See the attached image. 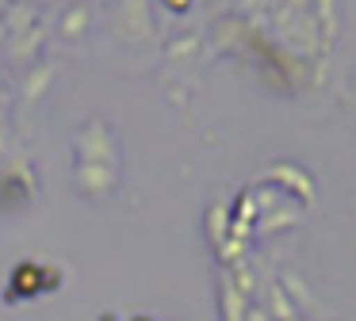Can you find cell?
<instances>
[{
  "label": "cell",
  "instance_id": "cell-1",
  "mask_svg": "<svg viewBox=\"0 0 356 321\" xmlns=\"http://www.w3.org/2000/svg\"><path fill=\"white\" fill-rule=\"evenodd\" d=\"M88 19H92V8L88 4H70L65 8V15H62V38H70V42H77L81 35L88 31Z\"/></svg>",
  "mask_w": 356,
  "mask_h": 321
},
{
  "label": "cell",
  "instance_id": "cell-6",
  "mask_svg": "<svg viewBox=\"0 0 356 321\" xmlns=\"http://www.w3.org/2000/svg\"><path fill=\"white\" fill-rule=\"evenodd\" d=\"M12 4V0H0V15H4V8H8Z\"/></svg>",
  "mask_w": 356,
  "mask_h": 321
},
{
  "label": "cell",
  "instance_id": "cell-7",
  "mask_svg": "<svg viewBox=\"0 0 356 321\" xmlns=\"http://www.w3.org/2000/svg\"><path fill=\"white\" fill-rule=\"evenodd\" d=\"M27 4H35V8H39V4H42V0H27Z\"/></svg>",
  "mask_w": 356,
  "mask_h": 321
},
{
  "label": "cell",
  "instance_id": "cell-4",
  "mask_svg": "<svg viewBox=\"0 0 356 321\" xmlns=\"http://www.w3.org/2000/svg\"><path fill=\"white\" fill-rule=\"evenodd\" d=\"M12 38H16V42H12V54H16V58H27V54L39 50V42H42V23H35L24 35H12Z\"/></svg>",
  "mask_w": 356,
  "mask_h": 321
},
{
  "label": "cell",
  "instance_id": "cell-5",
  "mask_svg": "<svg viewBox=\"0 0 356 321\" xmlns=\"http://www.w3.org/2000/svg\"><path fill=\"white\" fill-rule=\"evenodd\" d=\"M50 76H54V69H50V65H39V69H35V73L27 76V99H39L42 92H47Z\"/></svg>",
  "mask_w": 356,
  "mask_h": 321
},
{
  "label": "cell",
  "instance_id": "cell-2",
  "mask_svg": "<svg viewBox=\"0 0 356 321\" xmlns=\"http://www.w3.org/2000/svg\"><path fill=\"white\" fill-rule=\"evenodd\" d=\"M35 4H27V0H12L8 8H4V27H8V35H24L27 27H35Z\"/></svg>",
  "mask_w": 356,
  "mask_h": 321
},
{
  "label": "cell",
  "instance_id": "cell-3",
  "mask_svg": "<svg viewBox=\"0 0 356 321\" xmlns=\"http://www.w3.org/2000/svg\"><path fill=\"white\" fill-rule=\"evenodd\" d=\"M115 183V172H100L96 165H81L77 160V188L85 191H108Z\"/></svg>",
  "mask_w": 356,
  "mask_h": 321
}]
</instances>
